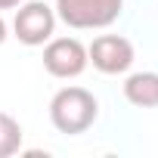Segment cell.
I'll return each mask as SVG.
<instances>
[{
	"label": "cell",
	"mask_w": 158,
	"mask_h": 158,
	"mask_svg": "<svg viewBox=\"0 0 158 158\" xmlns=\"http://www.w3.org/2000/svg\"><path fill=\"white\" fill-rule=\"evenodd\" d=\"M56 10L44 0H22L13 16V37L25 47H44L56 34Z\"/></svg>",
	"instance_id": "3"
},
{
	"label": "cell",
	"mask_w": 158,
	"mask_h": 158,
	"mask_svg": "<svg viewBox=\"0 0 158 158\" xmlns=\"http://www.w3.org/2000/svg\"><path fill=\"white\" fill-rule=\"evenodd\" d=\"M96 118H99V99L87 87L68 84L56 90L50 99V121L59 133H68V136L87 133L96 124Z\"/></svg>",
	"instance_id": "1"
},
{
	"label": "cell",
	"mask_w": 158,
	"mask_h": 158,
	"mask_svg": "<svg viewBox=\"0 0 158 158\" xmlns=\"http://www.w3.org/2000/svg\"><path fill=\"white\" fill-rule=\"evenodd\" d=\"M22 152V124L6 115V112H0V158H10Z\"/></svg>",
	"instance_id": "7"
},
{
	"label": "cell",
	"mask_w": 158,
	"mask_h": 158,
	"mask_svg": "<svg viewBox=\"0 0 158 158\" xmlns=\"http://www.w3.org/2000/svg\"><path fill=\"white\" fill-rule=\"evenodd\" d=\"M6 37H10V25L0 19V47H3V40H6Z\"/></svg>",
	"instance_id": "8"
},
{
	"label": "cell",
	"mask_w": 158,
	"mask_h": 158,
	"mask_svg": "<svg viewBox=\"0 0 158 158\" xmlns=\"http://www.w3.org/2000/svg\"><path fill=\"white\" fill-rule=\"evenodd\" d=\"M87 59L102 74H127L130 65H133V59H136V50L121 34H99L87 47Z\"/></svg>",
	"instance_id": "5"
},
{
	"label": "cell",
	"mask_w": 158,
	"mask_h": 158,
	"mask_svg": "<svg viewBox=\"0 0 158 158\" xmlns=\"http://www.w3.org/2000/svg\"><path fill=\"white\" fill-rule=\"evenodd\" d=\"M22 0H0V10H16Z\"/></svg>",
	"instance_id": "9"
},
{
	"label": "cell",
	"mask_w": 158,
	"mask_h": 158,
	"mask_svg": "<svg viewBox=\"0 0 158 158\" xmlns=\"http://www.w3.org/2000/svg\"><path fill=\"white\" fill-rule=\"evenodd\" d=\"M87 65H90L87 47L77 37H50L44 44V68L59 81H71V77L84 74Z\"/></svg>",
	"instance_id": "4"
},
{
	"label": "cell",
	"mask_w": 158,
	"mask_h": 158,
	"mask_svg": "<svg viewBox=\"0 0 158 158\" xmlns=\"http://www.w3.org/2000/svg\"><path fill=\"white\" fill-rule=\"evenodd\" d=\"M56 19L74 31L109 28L121 19L124 0H56Z\"/></svg>",
	"instance_id": "2"
},
{
	"label": "cell",
	"mask_w": 158,
	"mask_h": 158,
	"mask_svg": "<svg viewBox=\"0 0 158 158\" xmlns=\"http://www.w3.org/2000/svg\"><path fill=\"white\" fill-rule=\"evenodd\" d=\"M124 99L136 109H158V71H133L124 77Z\"/></svg>",
	"instance_id": "6"
}]
</instances>
